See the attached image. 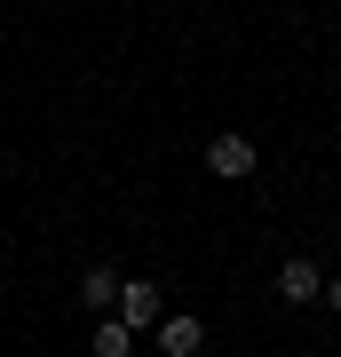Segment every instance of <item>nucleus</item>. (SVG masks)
Wrapping results in <instances>:
<instances>
[{
	"instance_id": "20e7f679",
	"label": "nucleus",
	"mask_w": 341,
	"mask_h": 357,
	"mask_svg": "<svg viewBox=\"0 0 341 357\" xmlns=\"http://www.w3.org/2000/svg\"><path fill=\"white\" fill-rule=\"evenodd\" d=\"M317 286H326V278H317V262H310V255H286V262H278V302L310 310V302H317Z\"/></svg>"
},
{
	"instance_id": "f03ea898",
	"label": "nucleus",
	"mask_w": 341,
	"mask_h": 357,
	"mask_svg": "<svg viewBox=\"0 0 341 357\" xmlns=\"http://www.w3.org/2000/svg\"><path fill=\"white\" fill-rule=\"evenodd\" d=\"M206 175H215V183H246V175H254V135L222 128L215 143H206Z\"/></svg>"
},
{
	"instance_id": "0eeeda50",
	"label": "nucleus",
	"mask_w": 341,
	"mask_h": 357,
	"mask_svg": "<svg viewBox=\"0 0 341 357\" xmlns=\"http://www.w3.org/2000/svg\"><path fill=\"white\" fill-rule=\"evenodd\" d=\"M317 302H326V318H341V278H326V286H317Z\"/></svg>"
},
{
	"instance_id": "423d86ee",
	"label": "nucleus",
	"mask_w": 341,
	"mask_h": 357,
	"mask_svg": "<svg viewBox=\"0 0 341 357\" xmlns=\"http://www.w3.org/2000/svg\"><path fill=\"white\" fill-rule=\"evenodd\" d=\"M88 357H135V333H127L119 318H96V333H88Z\"/></svg>"
},
{
	"instance_id": "39448f33",
	"label": "nucleus",
	"mask_w": 341,
	"mask_h": 357,
	"mask_svg": "<svg viewBox=\"0 0 341 357\" xmlns=\"http://www.w3.org/2000/svg\"><path fill=\"white\" fill-rule=\"evenodd\" d=\"M112 302H119V270L112 262H88V270H79V310H103V318H112Z\"/></svg>"
},
{
	"instance_id": "7ed1b4c3",
	"label": "nucleus",
	"mask_w": 341,
	"mask_h": 357,
	"mask_svg": "<svg viewBox=\"0 0 341 357\" xmlns=\"http://www.w3.org/2000/svg\"><path fill=\"white\" fill-rule=\"evenodd\" d=\"M151 333H159V357H199L206 349V318L199 310H167Z\"/></svg>"
},
{
	"instance_id": "f257e3e1",
	"label": "nucleus",
	"mask_w": 341,
	"mask_h": 357,
	"mask_svg": "<svg viewBox=\"0 0 341 357\" xmlns=\"http://www.w3.org/2000/svg\"><path fill=\"white\" fill-rule=\"evenodd\" d=\"M112 318H119L127 333H151V326L167 318V302H159V286H151V278H119V302H112Z\"/></svg>"
}]
</instances>
